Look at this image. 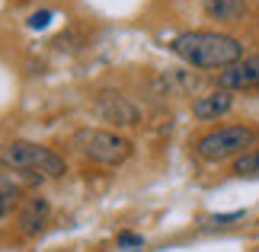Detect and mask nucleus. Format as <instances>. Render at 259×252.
I'll return each instance as SVG.
<instances>
[{
	"instance_id": "nucleus-1",
	"label": "nucleus",
	"mask_w": 259,
	"mask_h": 252,
	"mask_svg": "<svg viewBox=\"0 0 259 252\" xmlns=\"http://www.w3.org/2000/svg\"><path fill=\"white\" fill-rule=\"evenodd\" d=\"M173 52L192 67H234L243 58V45L221 32H183L173 38Z\"/></svg>"
},
{
	"instance_id": "nucleus-2",
	"label": "nucleus",
	"mask_w": 259,
	"mask_h": 252,
	"mask_svg": "<svg viewBox=\"0 0 259 252\" xmlns=\"http://www.w3.org/2000/svg\"><path fill=\"white\" fill-rule=\"evenodd\" d=\"M0 163L10 166V169H19V173H42L48 179H58L67 173L64 160L48 147H38V144H29V140H16V144L4 147L0 154Z\"/></svg>"
},
{
	"instance_id": "nucleus-3",
	"label": "nucleus",
	"mask_w": 259,
	"mask_h": 252,
	"mask_svg": "<svg viewBox=\"0 0 259 252\" xmlns=\"http://www.w3.org/2000/svg\"><path fill=\"white\" fill-rule=\"evenodd\" d=\"M74 147L99 166H118L132 157V144L125 137L112 134V131H99V128H80L74 134Z\"/></svg>"
},
{
	"instance_id": "nucleus-4",
	"label": "nucleus",
	"mask_w": 259,
	"mask_h": 252,
	"mask_svg": "<svg viewBox=\"0 0 259 252\" xmlns=\"http://www.w3.org/2000/svg\"><path fill=\"white\" fill-rule=\"evenodd\" d=\"M253 128L246 125H231V128H218L211 134L198 137L195 144V154L208 160V163H221L227 157H237V154H246V147H253Z\"/></svg>"
},
{
	"instance_id": "nucleus-5",
	"label": "nucleus",
	"mask_w": 259,
	"mask_h": 252,
	"mask_svg": "<svg viewBox=\"0 0 259 252\" xmlns=\"http://www.w3.org/2000/svg\"><path fill=\"white\" fill-rule=\"evenodd\" d=\"M93 109H96V115L103 118V122L122 125V128L141 122V109H138L128 96H122V93H103V96H96Z\"/></svg>"
},
{
	"instance_id": "nucleus-6",
	"label": "nucleus",
	"mask_w": 259,
	"mask_h": 252,
	"mask_svg": "<svg viewBox=\"0 0 259 252\" xmlns=\"http://www.w3.org/2000/svg\"><path fill=\"white\" fill-rule=\"evenodd\" d=\"M218 86H221V89H231V93H234V89L259 86V55H253V58H246V61H240V64L221 70Z\"/></svg>"
},
{
	"instance_id": "nucleus-7",
	"label": "nucleus",
	"mask_w": 259,
	"mask_h": 252,
	"mask_svg": "<svg viewBox=\"0 0 259 252\" xmlns=\"http://www.w3.org/2000/svg\"><path fill=\"white\" fill-rule=\"evenodd\" d=\"M234 109V93L231 89H214V93L208 96H198L192 103V112L195 118H202V122H211V118H221Z\"/></svg>"
},
{
	"instance_id": "nucleus-8",
	"label": "nucleus",
	"mask_w": 259,
	"mask_h": 252,
	"mask_svg": "<svg viewBox=\"0 0 259 252\" xmlns=\"http://www.w3.org/2000/svg\"><path fill=\"white\" fill-rule=\"evenodd\" d=\"M48 217H52V205H48V198L35 195V198H29L23 205V211H19V227H23V233L35 236V233L45 230Z\"/></svg>"
},
{
	"instance_id": "nucleus-9",
	"label": "nucleus",
	"mask_w": 259,
	"mask_h": 252,
	"mask_svg": "<svg viewBox=\"0 0 259 252\" xmlns=\"http://www.w3.org/2000/svg\"><path fill=\"white\" fill-rule=\"evenodd\" d=\"M246 10V0H205V13L218 23H237Z\"/></svg>"
},
{
	"instance_id": "nucleus-10",
	"label": "nucleus",
	"mask_w": 259,
	"mask_h": 252,
	"mask_svg": "<svg viewBox=\"0 0 259 252\" xmlns=\"http://www.w3.org/2000/svg\"><path fill=\"white\" fill-rule=\"evenodd\" d=\"M16 201H19V182H13V176L0 173V220L13 214Z\"/></svg>"
},
{
	"instance_id": "nucleus-11",
	"label": "nucleus",
	"mask_w": 259,
	"mask_h": 252,
	"mask_svg": "<svg viewBox=\"0 0 259 252\" xmlns=\"http://www.w3.org/2000/svg\"><path fill=\"white\" fill-rule=\"evenodd\" d=\"M234 173L240 179H259V154H256V150H246V154L237 157Z\"/></svg>"
},
{
	"instance_id": "nucleus-12",
	"label": "nucleus",
	"mask_w": 259,
	"mask_h": 252,
	"mask_svg": "<svg viewBox=\"0 0 259 252\" xmlns=\"http://www.w3.org/2000/svg\"><path fill=\"white\" fill-rule=\"evenodd\" d=\"M48 23H52V10H38V13L29 16V26L32 29H45Z\"/></svg>"
},
{
	"instance_id": "nucleus-13",
	"label": "nucleus",
	"mask_w": 259,
	"mask_h": 252,
	"mask_svg": "<svg viewBox=\"0 0 259 252\" xmlns=\"http://www.w3.org/2000/svg\"><path fill=\"white\" fill-rule=\"evenodd\" d=\"M118 246H138V249H141L144 239L138 236V233H118Z\"/></svg>"
},
{
	"instance_id": "nucleus-14",
	"label": "nucleus",
	"mask_w": 259,
	"mask_h": 252,
	"mask_svg": "<svg viewBox=\"0 0 259 252\" xmlns=\"http://www.w3.org/2000/svg\"><path fill=\"white\" fill-rule=\"evenodd\" d=\"M240 217H243V211H234V214H214L211 224H234V220H240Z\"/></svg>"
}]
</instances>
